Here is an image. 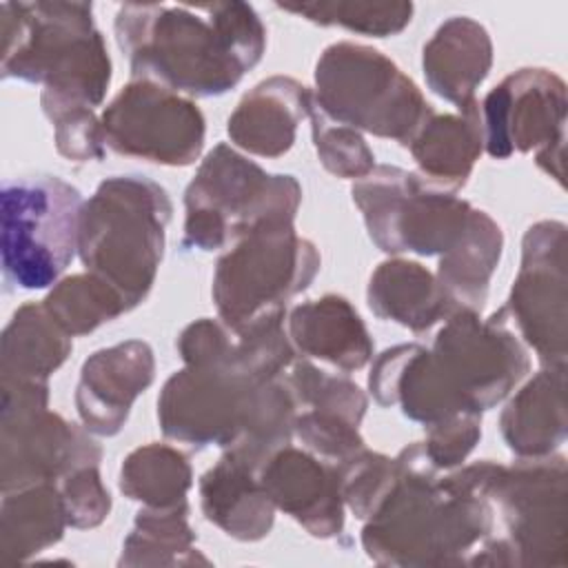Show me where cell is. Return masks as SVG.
Segmentation results:
<instances>
[{
	"instance_id": "1",
	"label": "cell",
	"mask_w": 568,
	"mask_h": 568,
	"mask_svg": "<svg viewBox=\"0 0 568 568\" xmlns=\"http://www.w3.org/2000/svg\"><path fill=\"white\" fill-rule=\"evenodd\" d=\"M368 390L379 406L430 426L455 413H484L504 402L530 373L524 342L508 328L504 306L488 320L457 308L433 346L397 344L371 359Z\"/></svg>"
},
{
	"instance_id": "2",
	"label": "cell",
	"mask_w": 568,
	"mask_h": 568,
	"mask_svg": "<svg viewBox=\"0 0 568 568\" xmlns=\"http://www.w3.org/2000/svg\"><path fill=\"white\" fill-rule=\"evenodd\" d=\"M115 42L133 80H151L186 98L235 89L264 55L266 29L246 2H126L118 9Z\"/></svg>"
},
{
	"instance_id": "3",
	"label": "cell",
	"mask_w": 568,
	"mask_h": 568,
	"mask_svg": "<svg viewBox=\"0 0 568 568\" xmlns=\"http://www.w3.org/2000/svg\"><path fill=\"white\" fill-rule=\"evenodd\" d=\"M395 459L399 477L362 528L366 555L379 566H470L495 532L493 501L464 468L439 477L419 442Z\"/></svg>"
},
{
	"instance_id": "4",
	"label": "cell",
	"mask_w": 568,
	"mask_h": 568,
	"mask_svg": "<svg viewBox=\"0 0 568 568\" xmlns=\"http://www.w3.org/2000/svg\"><path fill=\"white\" fill-rule=\"evenodd\" d=\"M2 78L42 84L91 106L111 84L106 42L93 22L91 2H2Z\"/></svg>"
},
{
	"instance_id": "5",
	"label": "cell",
	"mask_w": 568,
	"mask_h": 568,
	"mask_svg": "<svg viewBox=\"0 0 568 568\" xmlns=\"http://www.w3.org/2000/svg\"><path fill=\"white\" fill-rule=\"evenodd\" d=\"M171 217L166 189L144 175L102 180L80 209V262L106 280L129 311L142 304L155 284Z\"/></svg>"
},
{
	"instance_id": "6",
	"label": "cell",
	"mask_w": 568,
	"mask_h": 568,
	"mask_svg": "<svg viewBox=\"0 0 568 568\" xmlns=\"http://www.w3.org/2000/svg\"><path fill=\"white\" fill-rule=\"evenodd\" d=\"M302 186L293 175L266 173L220 142L184 191V246L217 251L268 222H295Z\"/></svg>"
},
{
	"instance_id": "7",
	"label": "cell",
	"mask_w": 568,
	"mask_h": 568,
	"mask_svg": "<svg viewBox=\"0 0 568 568\" xmlns=\"http://www.w3.org/2000/svg\"><path fill=\"white\" fill-rule=\"evenodd\" d=\"M313 102L331 120L402 146L435 113L388 55L348 40L328 44L317 58Z\"/></svg>"
},
{
	"instance_id": "8",
	"label": "cell",
	"mask_w": 568,
	"mask_h": 568,
	"mask_svg": "<svg viewBox=\"0 0 568 568\" xmlns=\"http://www.w3.org/2000/svg\"><path fill=\"white\" fill-rule=\"evenodd\" d=\"M317 246L293 222H268L242 235L215 264L211 295L220 322L242 333L253 322L286 313V302L320 273Z\"/></svg>"
},
{
	"instance_id": "9",
	"label": "cell",
	"mask_w": 568,
	"mask_h": 568,
	"mask_svg": "<svg viewBox=\"0 0 568 568\" xmlns=\"http://www.w3.org/2000/svg\"><path fill=\"white\" fill-rule=\"evenodd\" d=\"M84 200L58 175L9 180L0 193L2 275L9 286H53L78 253Z\"/></svg>"
},
{
	"instance_id": "10",
	"label": "cell",
	"mask_w": 568,
	"mask_h": 568,
	"mask_svg": "<svg viewBox=\"0 0 568 568\" xmlns=\"http://www.w3.org/2000/svg\"><path fill=\"white\" fill-rule=\"evenodd\" d=\"M368 237L388 255L442 257L462 237L473 206L415 171L377 164L351 189Z\"/></svg>"
},
{
	"instance_id": "11",
	"label": "cell",
	"mask_w": 568,
	"mask_h": 568,
	"mask_svg": "<svg viewBox=\"0 0 568 568\" xmlns=\"http://www.w3.org/2000/svg\"><path fill=\"white\" fill-rule=\"evenodd\" d=\"M0 390L2 493L58 484L71 470L102 462L93 433L49 410V382H0Z\"/></svg>"
},
{
	"instance_id": "12",
	"label": "cell",
	"mask_w": 568,
	"mask_h": 568,
	"mask_svg": "<svg viewBox=\"0 0 568 568\" xmlns=\"http://www.w3.org/2000/svg\"><path fill=\"white\" fill-rule=\"evenodd\" d=\"M566 106V82L555 71H513L479 102L484 151L495 160L535 151L537 166L564 186Z\"/></svg>"
},
{
	"instance_id": "13",
	"label": "cell",
	"mask_w": 568,
	"mask_h": 568,
	"mask_svg": "<svg viewBox=\"0 0 568 568\" xmlns=\"http://www.w3.org/2000/svg\"><path fill=\"white\" fill-rule=\"evenodd\" d=\"M488 499L499 510L517 568L566 566L568 466L564 455L499 466Z\"/></svg>"
},
{
	"instance_id": "14",
	"label": "cell",
	"mask_w": 568,
	"mask_h": 568,
	"mask_svg": "<svg viewBox=\"0 0 568 568\" xmlns=\"http://www.w3.org/2000/svg\"><path fill=\"white\" fill-rule=\"evenodd\" d=\"M100 124L111 151L162 166H189L204 149L200 106L151 80L124 84L104 106Z\"/></svg>"
},
{
	"instance_id": "15",
	"label": "cell",
	"mask_w": 568,
	"mask_h": 568,
	"mask_svg": "<svg viewBox=\"0 0 568 568\" xmlns=\"http://www.w3.org/2000/svg\"><path fill=\"white\" fill-rule=\"evenodd\" d=\"M566 224L541 220L524 233L521 264L504 304L508 322L541 366L566 368L568 355V275Z\"/></svg>"
},
{
	"instance_id": "16",
	"label": "cell",
	"mask_w": 568,
	"mask_h": 568,
	"mask_svg": "<svg viewBox=\"0 0 568 568\" xmlns=\"http://www.w3.org/2000/svg\"><path fill=\"white\" fill-rule=\"evenodd\" d=\"M262 384L229 366H184L160 390V428L193 448H231L248 426Z\"/></svg>"
},
{
	"instance_id": "17",
	"label": "cell",
	"mask_w": 568,
	"mask_h": 568,
	"mask_svg": "<svg viewBox=\"0 0 568 568\" xmlns=\"http://www.w3.org/2000/svg\"><path fill=\"white\" fill-rule=\"evenodd\" d=\"M155 379L153 348L142 339H126L89 355L75 386V408L82 426L100 437L118 435L133 402Z\"/></svg>"
},
{
	"instance_id": "18",
	"label": "cell",
	"mask_w": 568,
	"mask_h": 568,
	"mask_svg": "<svg viewBox=\"0 0 568 568\" xmlns=\"http://www.w3.org/2000/svg\"><path fill=\"white\" fill-rule=\"evenodd\" d=\"M257 477L275 508L293 517L308 535L333 539L344 532L346 506L335 464L288 444L260 466Z\"/></svg>"
},
{
	"instance_id": "19",
	"label": "cell",
	"mask_w": 568,
	"mask_h": 568,
	"mask_svg": "<svg viewBox=\"0 0 568 568\" xmlns=\"http://www.w3.org/2000/svg\"><path fill=\"white\" fill-rule=\"evenodd\" d=\"M313 91L288 75H271L242 95L229 115L231 142L260 158H280L295 144L297 126L308 118Z\"/></svg>"
},
{
	"instance_id": "20",
	"label": "cell",
	"mask_w": 568,
	"mask_h": 568,
	"mask_svg": "<svg viewBox=\"0 0 568 568\" xmlns=\"http://www.w3.org/2000/svg\"><path fill=\"white\" fill-rule=\"evenodd\" d=\"M286 333L295 353L344 373L359 371L373 359L375 346L362 315L335 293L297 304L286 315Z\"/></svg>"
},
{
	"instance_id": "21",
	"label": "cell",
	"mask_w": 568,
	"mask_h": 568,
	"mask_svg": "<svg viewBox=\"0 0 568 568\" xmlns=\"http://www.w3.org/2000/svg\"><path fill=\"white\" fill-rule=\"evenodd\" d=\"M493 67V40L484 24L468 16H450L424 44L426 84L457 109L475 102V91Z\"/></svg>"
},
{
	"instance_id": "22",
	"label": "cell",
	"mask_w": 568,
	"mask_h": 568,
	"mask_svg": "<svg viewBox=\"0 0 568 568\" xmlns=\"http://www.w3.org/2000/svg\"><path fill=\"white\" fill-rule=\"evenodd\" d=\"M200 508L206 521L237 541L264 539L275 521V504L260 484L257 470L229 453L200 477Z\"/></svg>"
},
{
	"instance_id": "23",
	"label": "cell",
	"mask_w": 568,
	"mask_h": 568,
	"mask_svg": "<svg viewBox=\"0 0 568 568\" xmlns=\"http://www.w3.org/2000/svg\"><path fill=\"white\" fill-rule=\"evenodd\" d=\"M499 430L521 459L557 453L566 442V368L541 366L504 406Z\"/></svg>"
},
{
	"instance_id": "24",
	"label": "cell",
	"mask_w": 568,
	"mask_h": 568,
	"mask_svg": "<svg viewBox=\"0 0 568 568\" xmlns=\"http://www.w3.org/2000/svg\"><path fill=\"white\" fill-rule=\"evenodd\" d=\"M404 146L424 180L455 193L468 182L484 151L479 100L457 113H433Z\"/></svg>"
},
{
	"instance_id": "25",
	"label": "cell",
	"mask_w": 568,
	"mask_h": 568,
	"mask_svg": "<svg viewBox=\"0 0 568 568\" xmlns=\"http://www.w3.org/2000/svg\"><path fill=\"white\" fill-rule=\"evenodd\" d=\"M366 300L379 320L395 322L413 333H426L457 311L435 273L402 257H390L373 271Z\"/></svg>"
},
{
	"instance_id": "26",
	"label": "cell",
	"mask_w": 568,
	"mask_h": 568,
	"mask_svg": "<svg viewBox=\"0 0 568 568\" xmlns=\"http://www.w3.org/2000/svg\"><path fill=\"white\" fill-rule=\"evenodd\" d=\"M71 339L42 302L22 304L0 337V379L47 382L71 355Z\"/></svg>"
},
{
	"instance_id": "27",
	"label": "cell",
	"mask_w": 568,
	"mask_h": 568,
	"mask_svg": "<svg viewBox=\"0 0 568 568\" xmlns=\"http://www.w3.org/2000/svg\"><path fill=\"white\" fill-rule=\"evenodd\" d=\"M67 510L58 484L42 481L2 493L0 559L22 564L58 544L64 535Z\"/></svg>"
},
{
	"instance_id": "28",
	"label": "cell",
	"mask_w": 568,
	"mask_h": 568,
	"mask_svg": "<svg viewBox=\"0 0 568 568\" xmlns=\"http://www.w3.org/2000/svg\"><path fill=\"white\" fill-rule=\"evenodd\" d=\"M504 251L501 226L479 209L470 211L468 224L453 248L437 264V280L457 308L481 313L488 284Z\"/></svg>"
},
{
	"instance_id": "29",
	"label": "cell",
	"mask_w": 568,
	"mask_h": 568,
	"mask_svg": "<svg viewBox=\"0 0 568 568\" xmlns=\"http://www.w3.org/2000/svg\"><path fill=\"white\" fill-rule=\"evenodd\" d=\"M189 501L166 508L142 506L122 544L118 566L211 564L195 548V530L189 524Z\"/></svg>"
},
{
	"instance_id": "30",
	"label": "cell",
	"mask_w": 568,
	"mask_h": 568,
	"mask_svg": "<svg viewBox=\"0 0 568 568\" xmlns=\"http://www.w3.org/2000/svg\"><path fill=\"white\" fill-rule=\"evenodd\" d=\"M118 486L124 497L142 506L166 508L186 501V493L193 486V470L182 450L151 442L124 457Z\"/></svg>"
},
{
	"instance_id": "31",
	"label": "cell",
	"mask_w": 568,
	"mask_h": 568,
	"mask_svg": "<svg viewBox=\"0 0 568 568\" xmlns=\"http://www.w3.org/2000/svg\"><path fill=\"white\" fill-rule=\"evenodd\" d=\"M42 306L71 337L89 335L129 311L124 297L106 280L89 271L58 280Z\"/></svg>"
},
{
	"instance_id": "32",
	"label": "cell",
	"mask_w": 568,
	"mask_h": 568,
	"mask_svg": "<svg viewBox=\"0 0 568 568\" xmlns=\"http://www.w3.org/2000/svg\"><path fill=\"white\" fill-rule=\"evenodd\" d=\"M282 11L306 18L322 27H344L353 33L388 38L402 33L410 20L415 7L410 2H302L277 4Z\"/></svg>"
},
{
	"instance_id": "33",
	"label": "cell",
	"mask_w": 568,
	"mask_h": 568,
	"mask_svg": "<svg viewBox=\"0 0 568 568\" xmlns=\"http://www.w3.org/2000/svg\"><path fill=\"white\" fill-rule=\"evenodd\" d=\"M286 382L297 399V406H308V410L342 417L355 426H359L366 415L368 397L346 375L322 371L308 359H295Z\"/></svg>"
},
{
	"instance_id": "34",
	"label": "cell",
	"mask_w": 568,
	"mask_h": 568,
	"mask_svg": "<svg viewBox=\"0 0 568 568\" xmlns=\"http://www.w3.org/2000/svg\"><path fill=\"white\" fill-rule=\"evenodd\" d=\"M40 106L53 124L55 149L71 162H93L104 158V135L93 106L60 93L42 91Z\"/></svg>"
},
{
	"instance_id": "35",
	"label": "cell",
	"mask_w": 568,
	"mask_h": 568,
	"mask_svg": "<svg viewBox=\"0 0 568 568\" xmlns=\"http://www.w3.org/2000/svg\"><path fill=\"white\" fill-rule=\"evenodd\" d=\"M335 468L344 506L364 521L375 513L399 477L395 457L368 450L366 446L335 464Z\"/></svg>"
},
{
	"instance_id": "36",
	"label": "cell",
	"mask_w": 568,
	"mask_h": 568,
	"mask_svg": "<svg viewBox=\"0 0 568 568\" xmlns=\"http://www.w3.org/2000/svg\"><path fill=\"white\" fill-rule=\"evenodd\" d=\"M308 120L317 158L328 173L344 180H362L377 166L375 153L357 129L331 120L315 102Z\"/></svg>"
},
{
	"instance_id": "37",
	"label": "cell",
	"mask_w": 568,
	"mask_h": 568,
	"mask_svg": "<svg viewBox=\"0 0 568 568\" xmlns=\"http://www.w3.org/2000/svg\"><path fill=\"white\" fill-rule=\"evenodd\" d=\"M426 428V439L419 442L428 464L442 473L457 468L475 450L481 439V413H455Z\"/></svg>"
},
{
	"instance_id": "38",
	"label": "cell",
	"mask_w": 568,
	"mask_h": 568,
	"mask_svg": "<svg viewBox=\"0 0 568 568\" xmlns=\"http://www.w3.org/2000/svg\"><path fill=\"white\" fill-rule=\"evenodd\" d=\"M293 435L313 455L331 464H339L366 446L364 437L359 435V426L342 417L315 410H304L295 415Z\"/></svg>"
},
{
	"instance_id": "39",
	"label": "cell",
	"mask_w": 568,
	"mask_h": 568,
	"mask_svg": "<svg viewBox=\"0 0 568 568\" xmlns=\"http://www.w3.org/2000/svg\"><path fill=\"white\" fill-rule=\"evenodd\" d=\"M58 488L71 528H95L109 517L111 495L102 481L100 464H89L71 470L58 481Z\"/></svg>"
}]
</instances>
